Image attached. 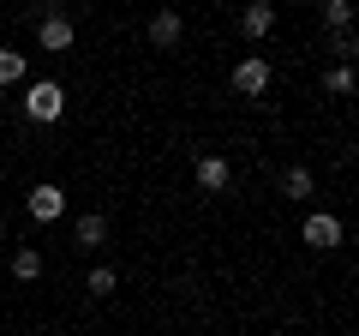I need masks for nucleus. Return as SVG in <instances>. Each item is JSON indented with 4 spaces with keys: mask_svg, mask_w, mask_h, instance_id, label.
Segmentation results:
<instances>
[{
    "mask_svg": "<svg viewBox=\"0 0 359 336\" xmlns=\"http://www.w3.org/2000/svg\"><path fill=\"white\" fill-rule=\"evenodd\" d=\"M323 25H330V30H347V25H353V6H347V0H323Z\"/></svg>",
    "mask_w": 359,
    "mask_h": 336,
    "instance_id": "obj_14",
    "label": "nucleus"
},
{
    "mask_svg": "<svg viewBox=\"0 0 359 336\" xmlns=\"http://www.w3.org/2000/svg\"><path fill=\"white\" fill-rule=\"evenodd\" d=\"M60 210H66V193H60V186H36V193H30V217H36V222H54Z\"/></svg>",
    "mask_w": 359,
    "mask_h": 336,
    "instance_id": "obj_5",
    "label": "nucleus"
},
{
    "mask_svg": "<svg viewBox=\"0 0 359 336\" xmlns=\"http://www.w3.org/2000/svg\"><path fill=\"white\" fill-rule=\"evenodd\" d=\"M108 240V217L102 210H84V217H78V246H102Z\"/></svg>",
    "mask_w": 359,
    "mask_h": 336,
    "instance_id": "obj_6",
    "label": "nucleus"
},
{
    "mask_svg": "<svg viewBox=\"0 0 359 336\" xmlns=\"http://www.w3.org/2000/svg\"><path fill=\"white\" fill-rule=\"evenodd\" d=\"M311 186H318V181H311V168H287V174H282V193L287 198H311Z\"/></svg>",
    "mask_w": 359,
    "mask_h": 336,
    "instance_id": "obj_13",
    "label": "nucleus"
},
{
    "mask_svg": "<svg viewBox=\"0 0 359 336\" xmlns=\"http://www.w3.org/2000/svg\"><path fill=\"white\" fill-rule=\"evenodd\" d=\"M25 72H30L25 54H18V49H0V84H25Z\"/></svg>",
    "mask_w": 359,
    "mask_h": 336,
    "instance_id": "obj_11",
    "label": "nucleus"
},
{
    "mask_svg": "<svg viewBox=\"0 0 359 336\" xmlns=\"http://www.w3.org/2000/svg\"><path fill=\"white\" fill-rule=\"evenodd\" d=\"M240 30H245V37H269V30H276V6H245Z\"/></svg>",
    "mask_w": 359,
    "mask_h": 336,
    "instance_id": "obj_7",
    "label": "nucleus"
},
{
    "mask_svg": "<svg viewBox=\"0 0 359 336\" xmlns=\"http://www.w3.org/2000/svg\"><path fill=\"white\" fill-rule=\"evenodd\" d=\"M198 186H204V193H222V186H228V162H222V156H204V162H198Z\"/></svg>",
    "mask_w": 359,
    "mask_h": 336,
    "instance_id": "obj_9",
    "label": "nucleus"
},
{
    "mask_svg": "<svg viewBox=\"0 0 359 336\" xmlns=\"http://www.w3.org/2000/svg\"><path fill=\"white\" fill-rule=\"evenodd\" d=\"M36 42H42L48 54H66V49H72V18H66V13H48V18L36 25Z\"/></svg>",
    "mask_w": 359,
    "mask_h": 336,
    "instance_id": "obj_2",
    "label": "nucleus"
},
{
    "mask_svg": "<svg viewBox=\"0 0 359 336\" xmlns=\"http://www.w3.org/2000/svg\"><path fill=\"white\" fill-rule=\"evenodd\" d=\"M233 91H240V96H264L269 91V66L264 60H240V66H233Z\"/></svg>",
    "mask_w": 359,
    "mask_h": 336,
    "instance_id": "obj_4",
    "label": "nucleus"
},
{
    "mask_svg": "<svg viewBox=\"0 0 359 336\" xmlns=\"http://www.w3.org/2000/svg\"><path fill=\"white\" fill-rule=\"evenodd\" d=\"M150 42H156V49H174V42H180V13H156L150 18Z\"/></svg>",
    "mask_w": 359,
    "mask_h": 336,
    "instance_id": "obj_8",
    "label": "nucleus"
},
{
    "mask_svg": "<svg viewBox=\"0 0 359 336\" xmlns=\"http://www.w3.org/2000/svg\"><path fill=\"white\" fill-rule=\"evenodd\" d=\"M330 91H335V96L353 91V72H347V66H335V72H330Z\"/></svg>",
    "mask_w": 359,
    "mask_h": 336,
    "instance_id": "obj_15",
    "label": "nucleus"
},
{
    "mask_svg": "<svg viewBox=\"0 0 359 336\" xmlns=\"http://www.w3.org/2000/svg\"><path fill=\"white\" fill-rule=\"evenodd\" d=\"M306 240L323 246V252H335V246H341V222H335L330 210H311V217H306Z\"/></svg>",
    "mask_w": 359,
    "mask_h": 336,
    "instance_id": "obj_3",
    "label": "nucleus"
},
{
    "mask_svg": "<svg viewBox=\"0 0 359 336\" xmlns=\"http://www.w3.org/2000/svg\"><path fill=\"white\" fill-rule=\"evenodd\" d=\"M60 108H66V91L54 84V78H36L25 91V115L30 120H60Z\"/></svg>",
    "mask_w": 359,
    "mask_h": 336,
    "instance_id": "obj_1",
    "label": "nucleus"
},
{
    "mask_svg": "<svg viewBox=\"0 0 359 336\" xmlns=\"http://www.w3.org/2000/svg\"><path fill=\"white\" fill-rule=\"evenodd\" d=\"M84 288H90V295H96V300H108V295H114V288H120V276L108 271V264H96V271L84 276Z\"/></svg>",
    "mask_w": 359,
    "mask_h": 336,
    "instance_id": "obj_12",
    "label": "nucleus"
},
{
    "mask_svg": "<svg viewBox=\"0 0 359 336\" xmlns=\"http://www.w3.org/2000/svg\"><path fill=\"white\" fill-rule=\"evenodd\" d=\"M13 276H18V283H36V276H42V252H36V246H18V252H13Z\"/></svg>",
    "mask_w": 359,
    "mask_h": 336,
    "instance_id": "obj_10",
    "label": "nucleus"
},
{
    "mask_svg": "<svg viewBox=\"0 0 359 336\" xmlns=\"http://www.w3.org/2000/svg\"><path fill=\"white\" fill-rule=\"evenodd\" d=\"M330 49H335V54L347 60V54H353V30H335V37H330Z\"/></svg>",
    "mask_w": 359,
    "mask_h": 336,
    "instance_id": "obj_16",
    "label": "nucleus"
}]
</instances>
